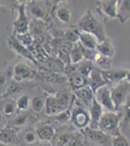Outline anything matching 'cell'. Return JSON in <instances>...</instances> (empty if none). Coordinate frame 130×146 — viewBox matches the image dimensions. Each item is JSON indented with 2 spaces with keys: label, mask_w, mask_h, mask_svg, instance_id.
I'll return each instance as SVG.
<instances>
[{
  "label": "cell",
  "mask_w": 130,
  "mask_h": 146,
  "mask_svg": "<svg viewBox=\"0 0 130 146\" xmlns=\"http://www.w3.org/2000/svg\"><path fill=\"white\" fill-rule=\"evenodd\" d=\"M73 94L79 100V101L82 104H84L88 108L89 105L91 104L92 100H94V93L89 88V86H86L84 88L78 89V90L73 91Z\"/></svg>",
  "instance_id": "17"
},
{
  "label": "cell",
  "mask_w": 130,
  "mask_h": 146,
  "mask_svg": "<svg viewBox=\"0 0 130 146\" xmlns=\"http://www.w3.org/2000/svg\"><path fill=\"white\" fill-rule=\"evenodd\" d=\"M84 133H86V135H87V137L91 141H93L94 143L107 146L109 144H111V142H112V136L103 133L102 131H100V129H92L87 127V128L84 129Z\"/></svg>",
  "instance_id": "10"
},
{
  "label": "cell",
  "mask_w": 130,
  "mask_h": 146,
  "mask_svg": "<svg viewBox=\"0 0 130 146\" xmlns=\"http://www.w3.org/2000/svg\"><path fill=\"white\" fill-rule=\"evenodd\" d=\"M94 98L102 107H105L110 111H115L112 98H111V90L108 85H104L103 87L99 88L94 93Z\"/></svg>",
  "instance_id": "8"
},
{
  "label": "cell",
  "mask_w": 130,
  "mask_h": 146,
  "mask_svg": "<svg viewBox=\"0 0 130 146\" xmlns=\"http://www.w3.org/2000/svg\"><path fill=\"white\" fill-rule=\"evenodd\" d=\"M78 25H79V28L82 32L89 33L93 35L94 37H96V39L98 40V43L106 39L103 25L99 23L97 20H95L90 10H87L82 16V18L80 19L79 23H78Z\"/></svg>",
  "instance_id": "2"
},
{
  "label": "cell",
  "mask_w": 130,
  "mask_h": 146,
  "mask_svg": "<svg viewBox=\"0 0 130 146\" xmlns=\"http://www.w3.org/2000/svg\"><path fill=\"white\" fill-rule=\"evenodd\" d=\"M8 45L13 51L16 52V54H18V56H20L23 58H26V60H30L33 63H37L36 60H35L33 54L28 50L25 46H23L22 44H20V42L16 40L15 36H11L8 38Z\"/></svg>",
  "instance_id": "9"
},
{
  "label": "cell",
  "mask_w": 130,
  "mask_h": 146,
  "mask_svg": "<svg viewBox=\"0 0 130 146\" xmlns=\"http://www.w3.org/2000/svg\"><path fill=\"white\" fill-rule=\"evenodd\" d=\"M0 114L2 117L6 118H13L18 114L16 101L12 98H5L0 102Z\"/></svg>",
  "instance_id": "16"
},
{
  "label": "cell",
  "mask_w": 130,
  "mask_h": 146,
  "mask_svg": "<svg viewBox=\"0 0 130 146\" xmlns=\"http://www.w3.org/2000/svg\"><path fill=\"white\" fill-rule=\"evenodd\" d=\"M70 94L67 90H62L54 96H48L45 103V112L49 116L58 115L68 109Z\"/></svg>",
  "instance_id": "1"
},
{
  "label": "cell",
  "mask_w": 130,
  "mask_h": 146,
  "mask_svg": "<svg viewBox=\"0 0 130 146\" xmlns=\"http://www.w3.org/2000/svg\"><path fill=\"white\" fill-rule=\"evenodd\" d=\"M70 120L75 127L82 129L87 128L90 123V117H89L88 111H86L84 107L80 106V105H76L73 108Z\"/></svg>",
  "instance_id": "6"
},
{
  "label": "cell",
  "mask_w": 130,
  "mask_h": 146,
  "mask_svg": "<svg viewBox=\"0 0 130 146\" xmlns=\"http://www.w3.org/2000/svg\"><path fill=\"white\" fill-rule=\"evenodd\" d=\"M45 103H46V96L38 95L35 96L30 100V106H31L32 111L35 113H41L43 110H45Z\"/></svg>",
  "instance_id": "24"
},
{
  "label": "cell",
  "mask_w": 130,
  "mask_h": 146,
  "mask_svg": "<svg viewBox=\"0 0 130 146\" xmlns=\"http://www.w3.org/2000/svg\"><path fill=\"white\" fill-rule=\"evenodd\" d=\"M0 146H8V145H5V144H2L1 142H0Z\"/></svg>",
  "instance_id": "35"
},
{
  "label": "cell",
  "mask_w": 130,
  "mask_h": 146,
  "mask_svg": "<svg viewBox=\"0 0 130 146\" xmlns=\"http://www.w3.org/2000/svg\"><path fill=\"white\" fill-rule=\"evenodd\" d=\"M124 117L122 119L124 126L130 125V100H128L124 103Z\"/></svg>",
  "instance_id": "31"
},
{
  "label": "cell",
  "mask_w": 130,
  "mask_h": 146,
  "mask_svg": "<svg viewBox=\"0 0 130 146\" xmlns=\"http://www.w3.org/2000/svg\"><path fill=\"white\" fill-rule=\"evenodd\" d=\"M28 121V114H25L24 112H22V113H18L14 119L12 120L10 126L13 127V128H20V127H23L25 124L27 123Z\"/></svg>",
  "instance_id": "27"
},
{
  "label": "cell",
  "mask_w": 130,
  "mask_h": 146,
  "mask_svg": "<svg viewBox=\"0 0 130 146\" xmlns=\"http://www.w3.org/2000/svg\"><path fill=\"white\" fill-rule=\"evenodd\" d=\"M33 70L30 65L25 62H18L14 65L12 72V79L16 83H22L23 81L32 78Z\"/></svg>",
  "instance_id": "7"
},
{
  "label": "cell",
  "mask_w": 130,
  "mask_h": 146,
  "mask_svg": "<svg viewBox=\"0 0 130 146\" xmlns=\"http://www.w3.org/2000/svg\"><path fill=\"white\" fill-rule=\"evenodd\" d=\"M56 18L60 21V22L64 23H69L72 19V14L69 9L66 7H60L56 10Z\"/></svg>",
  "instance_id": "28"
},
{
  "label": "cell",
  "mask_w": 130,
  "mask_h": 146,
  "mask_svg": "<svg viewBox=\"0 0 130 146\" xmlns=\"http://www.w3.org/2000/svg\"><path fill=\"white\" fill-rule=\"evenodd\" d=\"M103 107L97 102V100H92L91 104L88 107V113H89V117H90V123H89L88 128L92 129H98V122L100 120L101 116L103 114L102 111Z\"/></svg>",
  "instance_id": "12"
},
{
  "label": "cell",
  "mask_w": 130,
  "mask_h": 146,
  "mask_svg": "<svg viewBox=\"0 0 130 146\" xmlns=\"http://www.w3.org/2000/svg\"><path fill=\"white\" fill-rule=\"evenodd\" d=\"M117 4V18L122 23L126 22L130 18V1H119Z\"/></svg>",
  "instance_id": "23"
},
{
  "label": "cell",
  "mask_w": 130,
  "mask_h": 146,
  "mask_svg": "<svg viewBox=\"0 0 130 146\" xmlns=\"http://www.w3.org/2000/svg\"><path fill=\"white\" fill-rule=\"evenodd\" d=\"M28 11L36 18H40V19H43L44 20V19H46V17H47L46 11H45L42 7H40L38 5H33L32 4V5H30L29 10Z\"/></svg>",
  "instance_id": "29"
},
{
  "label": "cell",
  "mask_w": 130,
  "mask_h": 146,
  "mask_svg": "<svg viewBox=\"0 0 130 146\" xmlns=\"http://www.w3.org/2000/svg\"><path fill=\"white\" fill-rule=\"evenodd\" d=\"M16 109L18 113L25 112L28 109L30 105V98L27 94H22V96H18V98L16 100Z\"/></svg>",
  "instance_id": "26"
},
{
  "label": "cell",
  "mask_w": 130,
  "mask_h": 146,
  "mask_svg": "<svg viewBox=\"0 0 130 146\" xmlns=\"http://www.w3.org/2000/svg\"><path fill=\"white\" fill-rule=\"evenodd\" d=\"M18 141L16 129L11 126L0 127V142L2 144L11 146Z\"/></svg>",
  "instance_id": "11"
},
{
  "label": "cell",
  "mask_w": 130,
  "mask_h": 146,
  "mask_svg": "<svg viewBox=\"0 0 130 146\" xmlns=\"http://www.w3.org/2000/svg\"><path fill=\"white\" fill-rule=\"evenodd\" d=\"M120 115L115 111L105 112L102 114L100 120L98 122V129L102 131L103 133H107L112 137L120 135L119 131V123Z\"/></svg>",
  "instance_id": "3"
},
{
  "label": "cell",
  "mask_w": 130,
  "mask_h": 146,
  "mask_svg": "<svg viewBox=\"0 0 130 146\" xmlns=\"http://www.w3.org/2000/svg\"><path fill=\"white\" fill-rule=\"evenodd\" d=\"M16 8L18 10V16L16 20L14 22V33L16 35H22L28 32L29 29V18L27 17L25 13V4L20 3L16 5Z\"/></svg>",
  "instance_id": "5"
},
{
  "label": "cell",
  "mask_w": 130,
  "mask_h": 146,
  "mask_svg": "<svg viewBox=\"0 0 130 146\" xmlns=\"http://www.w3.org/2000/svg\"><path fill=\"white\" fill-rule=\"evenodd\" d=\"M78 37H79L80 40V44L84 49L89 51H94L96 49V46L98 44V40L93 35L86 33V32H81V33H79Z\"/></svg>",
  "instance_id": "19"
},
{
  "label": "cell",
  "mask_w": 130,
  "mask_h": 146,
  "mask_svg": "<svg viewBox=\"0 0 130 146\" xmlns=\"http://www.w3.org/2000/svg\"><path fill=\"white\" fill-rule=\"evenodd\" d=\"M88 79V86L91 89L93 93H95L99 88L103 87L104 85H107L106 81L104 80L102 73H101L100 69L97 68H93V70L90 72V74L87 77Z\"/></svg>",
  "instance_id": "15"
},
{
  "label": "cell",
  "mask_w": 130,
  "mask_h": 146,
  "mask_svg": "<svg viewBox=\"0 0 130 146\" xmlns=\"http://www.w3.org/2000/svg\"><path fill=\"white\" fill-rule=\"evenodd\" d=\"M95 50L96 52H98L99 54H101L102 56H106V58H111L115 55V49L112 45L111 40L108 38H106L104 41L98 43Z\"/></svg>",
  "instance_id": "21"
},
{
  "label": "cell",
  "mask_w": 130,
  "mask_h": 146,
  "mask_svg": "<svg viewBox=\"0 0 130 146\" xmlns=\"http://www.w3.org/2000/svg\"><path fill=\"white\" fill-rule=\"evenodd\" d=\"M0 127H2V115L0 114Z\"/></svg>",
  "instance_id": "34"
},
{
  "label": "cell",
  "mask_w": 130,
  "mask_h": 146,
  "mask_svg": "<svg viewBox=\"0 0 130 146\" xmlns=\"http://www.w3.org/2000/svg\"><path fill=\"white\" fill-rule=\"evenodd\" d=\"M100 3L99 11L103 13V15L111 19L117 18V1L107 0V1H101Z\"/></svg>",
  "instance_id": "18"
},
{
  "label": "cell",
  "mask_w": 130,
  "mask_h": 146,
  "mask_svg": "<svg viewBox=\"0 0 130 146\" xmlns=\"http://www.w3.org/2000/svg\"><path fill=\"white\" fill-rule=\"evenodd\" d=\"M31 146H53L51 142H47V141H38L35 144H33Z\"/></svg>",
  "instance_id": "32"
},
{
  "label": "cell",
  "mask_w": 130,
  "mask_h": 146,
  "mask_svg": "<svg viewBox=\"0 0 130 146\" xmlns=\"http://www.w3.org/2000/svg\"><path fill=\"white\" fill-rule=\"evenodd\" d=\"M128 69H108V70H101L102 76L106 83L110 82H121L125 79L126 73Z\"/></svg>",
  "instance_id": "14"
},
{
  "label": "cell",
  "mask_w": 130,
  "mask_h": 146,
  "mask_svg": "<svg viewBox=\"0 0 130 146\" xmlns=\"http://www.w3.org/2000/svg\"><path fill=\"white\" fill-rule=\"evenodd\" d=\"M89 50H86L82 47L81 44H76L73 45L72 50L70 52V60L72 64H78L82 62V60L86 56V52Z\"/></svg>",
  "instance_id": "20"
},
{
  "label": "cell",
  "mask_w": 130,
  "mask_h": 146,
  "mask_svg": "<svg viewBox=\"0 0 130 146\" xmlns=\"http://www.w3.org/2000/svg\"><path fill=\"white\" fill-rule=\"evenodd\" d=\"M129 91V84L125 81L119 82L115 87L111 90V98L113 104L115 106V110H119L122 104L126 102L127 95Z\"/></svg>",
  "instance_id": "4"
},
{
  "label": "cell",
  "mask_w": 130,
  "mask_h": 146,
  "mask_svg": "<svg viewBox=\"0 0 130 146\" xmlns=\"http://www.w3.org/2000/svg\"><path fill=\"white\" fill-rule=\"evenodd\" d=\"M125 82L126 83H130V69H128L127 70V73H126V76H125Z\"/></svg>",
  "instance_id": "33"
},
{
  "label": "cell",
  "mask_w": 130,
  "mask_h": 146,
  "mask_svg": "<svg viewBox=\"0 0 130 146\" xmlns=\"http://www.w3.org/2000/svg\"><path fill=\"white\" fill-rule=\"evenodd\" d=\"M22 140L24 143H26L28 146H31L38 142V136L36 135V131L34 129H24L22 133Z\"/></svg>",
  "instance_id": "25"
},
{
  "label": "cell",
  "mask_w": 130,
  "mask_h": 146,
  "mask_svg": "<svg viewBox=\"0 0 130 146\" xmlns=\"http://www.w3.org/2000/svg\"><path fill=\"white\" fill-rule=\"evenodd\" d=\"M111 146H130V144L126 138L120 133V135H119L117 136L112 137Z\"/></svg>",
  "instance_id": "30"
},
{
  "label": "cell",
  "mask_w": 130,
  "mask_h": 146,
  "mask_svg": "<svg viewBox=\"0 0 130 146\" xmlns=\"http://www.w3.org/2000/svg\"><path fill=\"white\" fill-rule=\"evenodd\" d=\"M70 84L72 87L73 91L78 90V89L84 88L86 86H88V79L86 77L82 76V75L79 74V73H74L71 74L70 76Z\"/></svg>",
  "instance_id": "22"
},
{
  "label": "cell",
  "mask_w": 130,
  "mask_h": 146,
  "mask_svg": "<svg viewBox=\"0 0 130 146\" xmlns=\"http://www.w3.org/2000/svg\"><path fill=\"white\" fill-rule=\"evenodd\" d=\"M35 131H36L39 141L51 142L55 135V129L53 127L49 126L48 124H39L35 129Z\"/></svg>",
  "instance_id": "13"
}]
</instances>
